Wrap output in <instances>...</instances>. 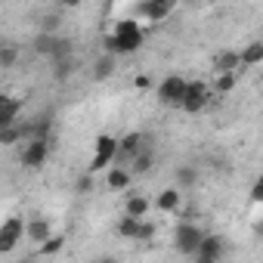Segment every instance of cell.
<instances>
[{"mask_svg": "<svg viewBox=\"0 0 263 263\" xmlns=\"http://www.w3.org/2000/svg\"><path fill=\"white\" fill-rule=\"evenodd\" d=\"M140 47H143V28L134 19H121L115 25V31L105 37V56H115V59L137 53Z\"/></svg>", "mask_w": 263, "mask_h": 263, "instance_id": "obj_1", "label": "cell"}, {"mask_svg": "<svg viewBox=\"0 0 263 263\" xmlns=\"http://www.w3.org/2000/svg\"><path fill=\"white\" fill-rule=\"evenodd\" d=\"M47 155H50V140H28L19 152V161H22V167L37 171L47 164Z\"/></svg>", "mask_w": 263, "mask_h": 263, "instance_id": "obj_2", "label": "cell"}, {"mask_svg": "<svg viewBox=\"0 0 263 263\" xmlns=\"http://www.w3.org/2000/svg\"><path fill=\"white\" fill-rule=\"evenodd\" d=\"M201 238H204V232H201L195 223H180L177 232H174V248H177L180 254H195L198 245H201Z\"/></svg>", "mask_w": 263, "mask_h": 263, "instance_id": "obj_3", "label": "cell"}, {"mask_svg": "<svg viewBox=\"0 0 263 263\" xmlns=\"http://www.w3.org/2000/svg\"><path fill=\"white\" fill-rule=\"evenodd\" d=\"M118 155V140L115 137H108V134H102L99 140H96V158L90 161V167H87V174H99V171H105L108 164H111V158Z\"/></svg>", "mask_w": 263, "mask_h": 263, "instance_id": "obj_4", "label": "cell"}, {"mask_svg": "<svg viewBox=\"0 0 263 263\" xmlns=\"http://www.w3.org/2000/svg\"><path fill=\"white\" fill-rule=\"evenodd\" d=\"M208 102H211V93H208V87H204L201 81L186 84V93H183V99H180V108H183V111L195 115V111H201Z\"/></svg>", "mask_w": 263, "mask_h": 263, "instance_id": "obj_5", "label": "cell"}, {"mask_svg": "<svg viewBox=\"0 0 263 263\" xmlns=\"http://www.w3.org/2000/svg\"><path fill=\"white\" fill-rule=\"evenodd\" d=\"M22 232H25V220H19V217H7L4 226H0V254H10V251L19 245Z\"/></svg>", "mask_w": 263, "mask_h": 263, "instance_id": "obj_6", "label": "cell"}, {"mask_svg": "<svg viewBox=\"0 0 263 263\" xmlns=\"http://www.w3.org/2000/svg\"><path fill=\"white\" fill-rule=\"evenodd\" d=\"M186 78H180V74H167L161 84H158V96H161V102L164 105H180V99H183V93H186Z\"/></svg>", "mask_w": 263, "mask_h": 263, "instance_id": "obj_7", "label": "cell"}, {"mask_svg": "<svg viewBox=\"0 0 263 263\" xmlns=\"http://www.w3.org/2000/svg\"><path fill=\"white\" fill-rule=\"evenodd\" d=\"M223 251H226V241L220 235H204L201 245H198V251L192 257H195V263H220Z\"/></svg>", "mask_w": 263, "mask_h": 263, "instance_id": "obj_8", "label": "cell"}, {"mask_svg": "<svg viewBox=\"0 0 263 263\" xmlns=\"http://www.w3.org/2000/svg\"><path fill=\"white\" fill-rule=\"evenodd\" d=\"M171 10H174V4H167V0H146V4H137V7H134V13H137L140 19H149V22L167 19Z\"/></svg>", "mask_w": 263, "mask_h": 263, "instance_id": "obj_9", "label": "cell"}, {"mask_svg": "<svg viewBox=\"0 0 263 263\" xmlns=\"http://www.w3.org/2000/svg\"><path fill=\"white\" fill-rule=\"evenodd\" d=\"M143 149H146V137L143 134H127V137L118 140V155L121 158H137Z\"/></svg>", "mask_w": 263, "mask_h": 263, "instance_id": "obj_10", "label": "cell"}, {"mask_svg": "<svg viewBox=\"0 0 263 263\" xmlns=\"http://www.w3.org/2000/svg\"><path fill=\"white\" fill-rule=\"evenodd\" d=\"M238 65H241V59H238L235 50H223V53L214 56V71H217V74H235Z\"/></svg>", "mask_w": 263, "mask_h": 263, "instance_id": "obj_11", "label": "cell"}, {"mask_svg": "<svg viewBox=\"0 0 263 263\" xmlns=\"http://www.w3.org/2000/svg\"><path fill=\"white\" fill-rule=\"evenodd\" d=\"M25 232H28V238H31L34 245H44V241L50 238V220H47V217H31V220L25 223Z\"/></svg>", "mask_w": 263, "mask_h": 263, "instance_id": "obj_12", "label": "cell"}, {"mask_svg": "<svg viewBox=\"0 0 263 263\" xmlns=\"http://www.w3.org/2000/svg\"><path fill=\"white\" fill-rule=\"evenodd\" d=\"M19 111H22V102L10 96V102H7L4 108H0V134H4L7 127H13V124L19 121Z\"/></svg>", "mask_w": 263, "mask_h": 263, "instance_id": "obj_13", "label": "cell"}, {"mask_svg": "<svg viewBox=\"0 0 263 263\" xmlns=\"http://www.w3.org/2000/svg\"><path fill=\"white\" fill-rule=\"evenodd\" d=\"M115 65H118V59L102 53V56L93 62V81H108V78L115 74Z\"/></svg>", "mask_w": 263, "mask_h": 263, "instance_id": "obj_14", "label": "cell"}, {"mask_svg": "<svg viewBox=\"0 0 263 263\" xmlns=\"http://www.w3.org/2000/svg\"><path fill=\"white\" fill-rule=\"evenodd\" d=\"M19 62V44L16 41H0V68H13Z\"/></svg>", "mask_w": 263, "mask_h": 263, "instance_id": "obj_15", "label": "cell"}, {"mask_svg": "<svg viewBox=\"0 0 263 263\" xmlns=\"http://www.w3.org/2000/svg\"><path fill=\"white\" fill-rule=\"evenodd\" d=\"M25 137H28V124H13V127H7L4 134H0V146H16Z\"/></svg>", "mask_w": 263, "mask_h": 263, "instance_id": "obj_16", "label": "cell"}, {"mask_svg": "<svg viewBox=\"0 0 263 263\" xmlns=\"http://www.w3.org/2000/svg\"><path fill=\"white\" fill-rule=\"evenodd\" d=\"M124 211H127L124 217L143 220V217H146V211H149V198H143V195H130V198H127V208H124Z\"/></svg>", "mask_w": 263, "mask_h": 263, "instance_id": "obj_17", "label": "cell"}, {"mask_svg": "<svg viewBox=\"0 0 263 263\" xmlns=\"http://www.w3.org/2000/svg\"><path fill=\"white\" fill-rule=\"evenodd\" d=\"M105 186H108V189H115V192H121V189H127V186H130V174H127V171H121V167H108V174H105Z\"/></svg>", "mask_w": 263, "mask_h": 263, "instance_id": "obj_18", "label": "cell"}, {"mask_svg": "<svg viewBox=\"0 0 263 263\" xmlns=\"http://www.w3.org/2000/svg\"><path fill=\"white\" fill-rule=\"evenodd\" d=\"M37 25H41V34H56L59 25H62V13H59V10H53V13H41Z\"/></svg>", "mask_w": 263, "mask_h": 263, "instance_id": "obj_19", "label": "cell"}, {"mask_svg": "<svg viewBox=\"0 0 263 263\" xmlns=\"http://www.w3.org/2000/svg\"><path fill=\"white\" fill-rule=\"evenodd\" d=\"M238 59H241V65H257V62H263V44H260V41L248 44V47L238 53Z\"/></svg>", "mask_w": 263, "mask_h": 263, "instance_id": "obj_20", "label": "cell"}, {"mask_svg": "<svg viewBox=\"0 0 263 263\" xmlns=\"http://www.w3.org/2000/svg\"><path fill=\"white\" fill-rule=\"evenodd\" d=\"M161 211H177L180 208V192L177 189H164V192H158V201H155Z\"/></svg>", "mask_w": 263, "mask_h": 263, "instance_id": "obj_21", "label": "cell"}, {"mask_svg": "<svg viewBox=\"0 0 263 263\" xmlns=\"http://www.w3.org/2000/svg\"><path fill=\"white\" fill-rule=\"evenodd\" d=\"M137 232H140V220H134V217H121L118 220V235L121 238H137Z\"/></svg>", "mask_w": 263, "mask_h": 263, "instance_id": "obj_22", "label": "cell"}, {"mask_svg": "<svg viewBox=\"0 0 263 263\" xmlns=\"http://www.w3.org/2000/svg\"><path fill=\"white\" fill-rule=\"evenodd\" d=\"M152 164H155L152 149H143V152L134 158V174H149V171H152Z\"/></svg>", "mask_w": 263, "mask_h": 263, "instance_id": "obj_23", "label": "cell"}, {"mask_svg": "<svg viewBox=\"0 0 263 263\" xmlns=\"http://www.w3.org/2000/svg\"><path fill=\"white\" fill-rule=\"evenodd\" d=\"M235 84H238V71H235V74H217L214 90H217V93H232Z\"/></svg>", "mask_w": 263, "mask_h": 263, "instance_id": "obj_24", "label": "cell"}, {"mask_svg": "<svg viewBox=\"0 0 263 263\" xmlns=\"http://www.w3.org/2000/svg\"><path fill=\"white\" fill-rule=\"evenodd\" d=\"M62 245H65V235H50V238L41 245V254H44V257H53V254L62 251Z\"/></svg>", "mask_w": 263, "mask_h": 263, "instance_id": "obj_25", "label": "cell"}, {"mask_svg": "<svg viewBox=\"0 0 263 263\" xmlns=\"http://www.w3.org/2000/svg\"><path fill=\"white\" fill-rule=\"evenodd\" d=\"M93 186H96L93 174H81V177H78V183H74V192H78V195H90V192H93Z\"/></svg>", "mask_w": 263, "mask_h": 263, "instance_id": "obj_26", "label": "cell"}, {"mask_svg": "<svg viewBox=\"0 0 263 263\" xmlns=\"http://www.w3.org/2000/svg\"><path fill=\"white\" fill-rule=\"evenodd\" d=\"M71 71H74V62H71V59H59V62H56V74H53V78H56V81H65Z\"/></svg>", "mask_w": 263, "mask_h": 263, "instance_id": "obj_27", "label": "cell"}, {"mask_svg": "<svg viewBox=\"0 0 263 263\" xmlns=\"http://www.w3.org/2000/svg\"><path fill=\"white\" fill-rule=\"evenodd\" d=\"M152 238H155V223H146V220H140L137 241H152Z\"/></svg>", "mask_w": 263, "mask_h": 263, "instance_id": "obj_28", "label": "cell"}, {"mask_svg": "<svg viewBox=\"0 0 263 263\" xmlns=\"http://www.w3.org/2000/svg\"><path fill=\"white\" fill-rule=\"evenodd\" d=\"M177 180H180L183 186H192V183H195V171H192V167H180V171H177Z\"/></svg>", "mask_w": 263, "mask_h": 263, "instance_id": "obj_29", "label": "cell"}, {"mask_svg": "<svg viewBox=\"0 0 263 263\" xmlns=\"http://www.w3.org/2000/svg\"><path fill=\"white\" fill-rule=\"evenodd\" d=\"M251 201H254V204H257V201H263V183H260V180L251 186Z\"/></svg>", "mask_w": 263, "mask_h": 263, "instance_id": "obj_30", "label": "cell"}, {"mask_svg": "<svg viewBox=\"0 0 263 263\" xmlns=\"http://www.w3.org/2000/svg\"><path fill=\"white\" fill-rule=\"evenodd\" d=\"M134 87H137V90H146V87H152L149 74H137V78H134Z\"/></svg>", "mask_w": 263, "mask_h": 263, "instance_id": "obj_31", "label": "cell"}, {"mask_svg": "<svg viewBox=\"0 0 263 263\" xmlns=\"http://www.w3.org/2000/svg\"><path fill=\"white\" fill-rule=\"evenodd\" d=\"M7 102H10V96H7V93H0V108H4Z\"/></svg>", "mask_w": 263, "mask_h": 263, "instance_id": "obj_32", "label": "cell"}, {"mask_svg": "<svg viewBox=\"0 0 263 263\" xmlns=\"http://www.w3.org/2000/svg\"><path fill=\"white\" fill-rule=\"evenodd\" d=\"M96 263H118L115 257H102V260H96Z\"/></svg>", "mask_w": 263, "mask_h": 263, "instance_id": "obj_33", "label": "cell"}]
</instances>
